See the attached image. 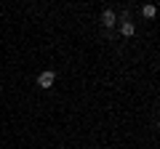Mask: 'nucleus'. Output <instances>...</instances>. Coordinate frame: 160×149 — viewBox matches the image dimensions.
Returning <instances> with one entry per match:
<instances>
[{
    "instance_id": "nucleus-2",
    "label": "nucleus",
    "mask_w": 160,
    "mask_h": 149,
    "mask_svg": "<svg viewBox=\"0 0 160 149\" xmlns=\"http://www.w3.org/2000/svg\"><path fill=\"white\" fill-rule=\"evenodd\" d=\"M115 22H118V13H115V11H109V8H107V11H104L102 13V24H104V27H115Z\"/></svg>"
},
{
    "instance_id": "nucleus-5",
    "label": "nucleus",
    "mask_w": 160,
    "mask_h": 149,
    "mask_svg": "<svg viewBox=\"0 0 160 149\" xmlns=\"http://www.w3.org/2000/svg\"><path fill=\"white\" fill-rule=\"evenodd\" d=\"M158 128H160V120H158Z\"/></svg>"
},
{
    "instance_id": "nucleus-3",
    "label": "nucleus",
    "mask_w": 160,
    "mask_h": 149,
    "mask_svg": "<svg viewBox=\"0 0 160 149\" xmlns=\"http://www.w3.org/2000/svg\"><path fill=\"white\" fill-rule=\"evenodd\" d=\"M133 32H136L133 22H123L120 24V35H123V37H133Z\"/></svg>"
},
{
    "instance_id": "nucleus-1",
    "label": "nucleus",
    "mask_w": 160,
    "mask_h": 149,
    "mask_svg": "<svg viewBox=\"0 0 160 149\" xmlns=\"http://www.w3.org/2000/svg\"><path fill=\"white\" fill-rule=\"evenodd\" d=\"M53 80H56V74H53L51 69H46V72H40V74H38V85H40V88H46V91L53 85Z\"/></svg>"
},
{
    "instance_id": "nucleus-4",
    "label": "nucleus",
    "mask_w": 160,
    "mask_h": 149,
    "mask_svg": "<svg viewBox=\"0 0 160 149\" xmlns=\"http://www.w3.org/2000/svg\"><path fill=\"white\" fill-rule=\"evenodd\" d=\"M155 13H158V6H152V3H147V6L142 8V16L144 19H155Z\"/></svg>"
}]
</instances>
